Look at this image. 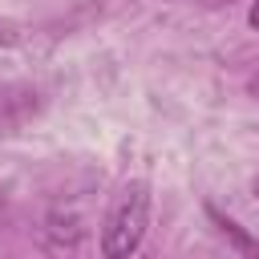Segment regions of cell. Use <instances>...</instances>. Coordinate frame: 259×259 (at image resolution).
<instances>
[{"instance_id":"cell-5","label":"cell","mask_w":259,"mask_h":259,"mask_svg":"<svg viewBox=\"0 0 259 259\" xmlns=\"http://www.w3.org/2000/svg\"><path fill=\"white\" fill-rule=\"evenodd\" d=\"M255 194H259V178H255Z\"/></svg>"},{"instance_id":"cell-3","label":"cell","mask_w":259,"mask_h":259,"mask_svg":"<svg viewBox=\"0 0 259 259\" xmlns=\"http://www.w3.org/2000/svg\"><path fill=\"white\" fill-rule=\"evenodd\" d=\"M247 24H251V28H259V0L251 4V12H247Z\"/></svg>"},{"instance_id":"cell-4","label":"cell","mask_w":259,"mask_h":259,"mask_svg":"<svg viewBox=\"0 0 259 259\" xmlns=\"http://www.w3.org/2000/svg\"><path fill=\"white\" fill-rule=\"evenodd\" d=\"M247 93H251V97H259V73H255V77L247 81Z\"/></svg>"},{"instance_id":"cell-1","label":"cell","mask_w":259,"mask_h":259,"mask_svg":"<svg viewBox=\"0 0 259 259\" xmlns=\"http://www.w3.org/2000/svg\"><path fill=\"white\" fill-rule=\"evenodd\" d=\"M150 227V186L146 182H125L121 194L113 198L105 227H101V255L105 259H130Z\"/></svg>"},{"instance_id":"cell-2","label":"cell","mask_w":259,"mask_h":259,"mask_svg":"<svg viewBox=\"0 0 259 259\" xmlns=\"http://www.w3.org/2000/svg\"><path fill=\"white\" fill-rule=\"evenodd\" d=\"M210 214H214V210H210ZM214 223H219V231H223V235H227V239H231V243H235L247 259H259V247H255V243L239 231V223H231V219H223V214H214Z\"/></svg>"}]
</instances>
